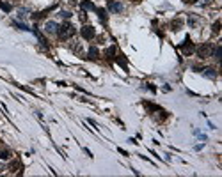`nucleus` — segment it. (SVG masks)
Wrapping results in <instances>:
<instances>
[{"label":"nucleus","mask_w":222,"mask_h":177,"mask_svg":"<svg viewBox=\"0 0 222 177\" xmlns=\"http://www.w3.org/2000/svg\"><path fill=\"white\" fill-rule=\"evenodd\" d=\"M75 32H77V30H75V27H73L71 23H62V25L57 28V35L62 39V41H64V39H69V37H73V35H75Z\"/></svg>","instance_id":"f257e3e1"},{"label":"nucleus","mask_w":222,"mask_h":177,"mask_svg":"<svg viewBox=\"0 0 222 177\" xmlns=\"http://www.w3.org/2000/svg\"><path fill=\"white\" fill-rule=\"evenodd\" d=\"M197 57L199 58H206V57H210L212 55V51H213V46L210 44V42H203L201 46H197Z\"/></svg>","instance_id":"f03ea898"},{"label":"nucleus","mask_w":222,"mask_h":177,"mask_svg":"<svg viewBox=\"0 0 222 177\" xmlns=\"http://www.w3.org/2000/svg\"><path fill=\"white\" fill-rule=\"evenodd\" d=\"M80 34H82L84 39H93L94 35H96V32H94L93 25H84V27L80 28Z\"/></svg>","instance_id":"7ed1b4c3"},{"label":"nucleus","mask_w":222,"mask_h":177,"mask_svg":"<svg viewBox=\"0 0 222 177\" xmlns=\"http://www.w3.org/2000/svg\"><path fill=\"white\" fill-rule=\"evenodd\" d=\"M181 51H183L185 55H192L194 53V42L190 41V37H186L185 42L181 44Z\"/></svg>","instance_id":"20e7f679"},{"label":"nucleus","mask_w":222,"mask_h":177,"mask_svg":"<svg viewBox=\"0 0 222 177\" xmlns=\"http://www.w3.org/2000/svg\"><path fill=\"white\" fill-rule=\"evenodd\" d=\"M57 28H59V25L55 23V21H46V25H44V32H46V34H55Z\"/></svg>","instance_id":"39448f33"},{"label":"nucleus","mask_w":222,"mask_h":177,"mask_svg":"<svg viewBox=\"0 0 222 177\" xmlns=\"http://www.w3.org/2000/svg\"><path fill=\"white\" fill-rule=\"evenodd\" d=\"M108 11H112V13H121L123 6L119 4V2H115V0H110V2H108Z\"/></svg>","instance_id":"423d86ee"},{"label":"nucleus","mask_w":222,"mask_h":177,"mask_svg":"<svg viewBox=\"0 0 222 177\" xmlns=\"http://www.w3.org/2000/svg\"><path fill=\"white\" fill-rule=\"evenodd\" d=\"M98 55H100L98 48H96V46H91V48H89V51H87V58H89V60H96V58H98Z\"/></svg>","instance_id":"0eeeda50"},{"label":"nucleus","mask_w":222,"mask_h":177,"mask_svg":"<svg viewBox=\"0 0 222 177\" xmlns=\"http://www.w3.org/2000/svg\"><path fill=\"white\" fill-rule=\"evenodd\" d=\"M181 27H183V20H181V18H174V20H172V23H171V28L176 32V30H179Z\"/></svg>","instance_id":"6e6552de"},{"label":"nucleus","mask_w":222,"mask_h":177,"mask_svg":"<svg viewBox=\"0 0 222 177\" xmlns=\"http://www.w3.org/2000/svg\"><path fill=\"white\" fill-rule=\"evenodd\" d=\"M80 6H82V9H89V11H96V7H94L93 2H89V0H82L80 2Z\"/></svg>","instance_id":"1a4fd4ad"},{"label":"nucleus","mask_w":222,"mask_h":177,"mask_svg":"<svg viewBox=\"0 0 222 177\" xmlns=\"http://www.w3.org/2000/svg\"><path fill=\"white\" fill-rule=\"evenodd\" d=\"M18 168H22V163L18 161V159H15V161L9 163V170H11V172H16Z\"/></svg>","instance_id":"9d476101"},{"label":"nucleus","mask_w":222,"mask_h":177,"mask_svg":"<svg viewBox=\"0 0 222 177\" xmlns=\"http://www.w3.org/2000/svg\"><path fill=\"white\" fill-rule=\"evenodd\" d=\"M105 57H107V58H114L115 57V46H110V48L105 50Z\"/></svg>","instance_id":"9b49d317"},{"label":"nucleus","mask_w":222,"mask_h":177,"mask_svg":"<svg viewBox=\"0 0 222 177\" xmlns=\"http://www.w3.org/2000/svg\"><path fill=\"white\" fill-rule=\"evenodd\" d=\"M0 158L6 161V159H11V151L9 149H2V152H0Z\"/></svg>","instance_id":"f8f14e48"},{"label":"nucleus","mask_w":222,"mask_h":177,"mask_svg":"<svg viewBox=\"0 0 222 177\" xmlns=\"http://www.w3.org/2000/svg\"><path fill=\"white\" fill-rule=\"evenodd\" d=\"M212 53H213V57L217 58V60H220V57H222V48H220V46H217V48L212 51Z\"/></svg>","instance_id":"ddd939ff"},{"label":"nucleus","mask_w":222,"mask_h":177,"mask_svg":"<svg viewBox=\"0 0 222 177\" xmlns=\"http://www.w3.org/2000/svg\"><path fill=\"white\" fill-rule=\"evenodd\" d=\"M96 13H98L101 21H107V13H105V9H96Z\"/></svg>","instance_id":"4468645a"},{"label":"nucleus","mask_w":222,"mask_h":177,"mask_svg":"<svg viewBox=\"0 0 222 177\" xmlns=\"http://www.w3.org/2000/svg\"><path fill=\"white\" fill-rule=\"evenodd\" d=\"M0 9H2V11H6V13H9V11H11V4L2 2V0H0Z\"/></svg>","instance_id":"2eb2a0df"},{"label":"nucleus","mask_w":222,"mask_h":177,"mask_svg":"<svg viewBox=\"0 0 222 177\" xmlns=\"http://www.w3.org/2000/svg\"><path fill=\"white\" fill-rule=\"evenodd\" d=\"M204 74H206V76H212V78H215V74H217V73H215V69H212V67H208V69H204Z\"/></svg>","instance_id":"dca6fc26"},{"label":"nucleus","mask_w":222,"mask_h":177,"mask_svg":"<svg viewBox=\"0 0 222 177\" xmlns=\"http://www.w3.org/2000/svg\"><path fill=\"white\" fill-rule=\"evenodd\" d=\"M212 30H213L215 34H219V30H220V20H217L213 23V28H212Z\"/></svg>","instance_id":"f3484780"},{"label":"nucleus","mask_w":222,"mask_h":177,"mask_svg":"<svg viewBox=\"0 0 222 177\" xmlns=\"http://www.w3.org/2000/svg\"><path fill=\"white\" fill-rule=\"evenodd\" d=\"M73 51L78 53V55H82V44H75V46H73Z\"/></svg>","instance_id":"a211bd4d"},{"label":"nucleus","mask_w":222,"mask_h":177,"mask_svg":"<svg viewBox=\"0 0 222 177\" xmlns=\"http://www.w3.org/2000/svg\"><path fill=\"white\" fill-rule=\"evenodd\" d=\"M61 16L68 20V18H71V13H68V11H61Z\"/></svg>","instance_id":"6ab92c4d"},{"label":"nucleus","mask_w":222,"mask_h":177,"mask_svg":"<svg viewBox=\"0 0 222 177\" xmlns=\"http://www.w3.org/2000/svg\"><path fill=\"white\" fill-rule=\"evenodd\" d=\"M80 21H87V14L84 13V11L80 13Z\"/></svg>","instance_id":"aec40b11"},{"label":"nucleus","mask_w":222,"mask_h":177,"mask_svg":"<svg viewBox=\"0 0 222 177\" xmlns=\"http://www.w3.org/2000/svg\"><path fill=\"white\" fill-rule=\"evenodd\" d=\"M2 172H4V165H2V163H0V174H2Z\"/></svg>","instance_id":"412c9836"},{"label":"nucleus","mask_w":222,"mask_h":177,"mask_svg":"<svg viewBox=\"0 0 222 177\" xmlns=\"http://www.w3.org/2000/svg\"><path fill=\"white\" fill-rule=\"evenodd\" d=\"M11 2H18V0H11Z\"/></svg>","instance_id":"4be33fe9"}]
</instances>
